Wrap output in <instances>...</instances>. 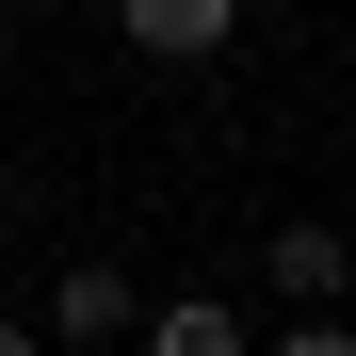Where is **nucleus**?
I'll use <instances>...</instances> for the list:
<instances>
[{"label": "nucleus", "mask_w": 356, "mask_h": 356, "mask_svg": "<svg viewBox=\"0 0 356 356\" xmlns=\"http://www.w3.org/2000/svg\"><path fill=\"white\" fill-rule=\"evenodd\" d=\"M275 356H356V324H340V308H324V324H291V340H275Z\"/></svg>", "instance_id": "39448f33"}, {"label": "nucleus", "mask_w": 356, "mask_h": 356, "mask_svg": "<svg viewBox=\"0 0 356 356\" xmlns=\"http://www.w3.org/2000/svg\"><path fill=\"white\" fill-rule=\"evenodd\" d=\"M0 356H49V340H33V324H0Z\"/></svg>", "instance_id": "423d86ee"}, {"label": "nucleus", "mask_w": 356, "mask_h": 356, "mask_svg": "<svg viewBox=\"0 0 356 356\" xmlns=\"http://www.w3.org/2000/svg\"><path fill=\"white\" fill-rule=\"evenodd\" d=\"M130 324H146V356H259L227 291H162V308H130Z\"/></svg>", "instance_id": "20e7f679"}, {"label": "nucleus", "mask_w": 356, "mask_h": 356, "mask_svg": "<svg viewBox=\"0 0 356 356\" xmlns=\"http://www.w3.org/2000/svg\"><path fill=\"white\" fill-rule=\"evenodd\" d=\"M0 65H17V17H0Z\"/></svg>", "instance_id": "0eeeda50"}, {"label": "nucleus", "mask_w": 356, "mask_h": 356, "mask_svg": "<svg viewBox=\"0 0 356 356\" xmlns=\"http://www.w3.org/2000/svg\"><path fill=\"white\" fill-rule=\"evenodd\" d=\"M113 33H130L146 65H211V49L243 33V0H113Z\"/></svg>", "instance_id": "f257e3e1"}, {"label": "nucleus", "mask_w": 356, "mask_h": 356, "mask_svg": "<svg viewBox=\"0 0 356 356\" xmlns=\"http://www.w3.org/2000/svg\"><path fill=\"white\" fill-rule=\"evenodd\" d=\"M259 275H275V291H291V308H308V324H324V308H340V291H356V259H340V227H324V211H291Z\"/></svg>", "instance_id": "7ed1b4c3"}, {"label": "nucleus", "mask_w": 356, "mask_h": 356, "mask_svg": "<svg viewBox=\"0 0 356 356\" xmlns=\"http://www.w3.org/2000/svg\"><path fill=\"white\" fill-rule=\"evenodd\" d=\"M130 308H146V291L113 275V259H65V275H49V340H81V356H97V340H130Z\"/></svg>", "instance_id": "f03ea898"}]
</instances>
